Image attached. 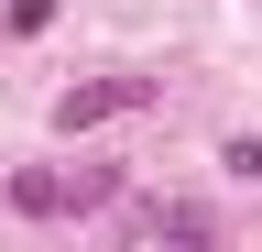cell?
<instances>
[{
  "mask_svg": "<svg viewBox=\"0 0 262 252\" xmlns=\"http://www.w3.org/2000/svg\"><path fill=\"white\" fill-rule=\"evenodd\" d=\"M110 198H120V165H77V176L22 165L11 176V219H88V208H110Z\"/></svg>",
  "mask_w": 262,
  "mask_h": 252,
  "instance_id": "6da1fadb",
  "label": "cell"
},
{
  "mask_svg": "<svg viewBox=\"0 0 262 252\" xmlns=\"http://www.w3.org/2000/svg\"><path fill=\"white\" fill-rule=\"evenodd\" d=\"M142 99H153V77H88V88L55 99V132L77 143V132H98V121H120V110H142Z\"/></svg>",
  "mask_w": 262,
  "mask_h": 252,
  "instance_id": "7a4b0ae2",
  "label": "cell"
},
{
  "mask_svg": "<svg viewBox=\"0 0 262 252\" xmlns=\"http://www.w3.org/2000/svg\"><path fill=\"white\" fill-rule=\"evenodd\" d=\"M131 230H142V241H219V219L196 208V198H142V208H131Z\"/></svg>",
  "mask_w": 262,
  "mask_h": 252,
  "instance_id": "3957f363",
  "label": "cell"
},
{
  "mask_svg": "<svg viewBox=\"0 0 262 252\" xmlns=\"http://www.w3.org/2000/svg\"><path fill=\"white\" fill-rule=\"evenodd\" d=\"M219 165H229V176H262V143L241 132V143H229V153H219Z\"/></svg>",
  "mask_w": 262,
  "mask_h": 252,
  "instance_id": "277c9868",
  "label": "cell"
}]
</instances>
